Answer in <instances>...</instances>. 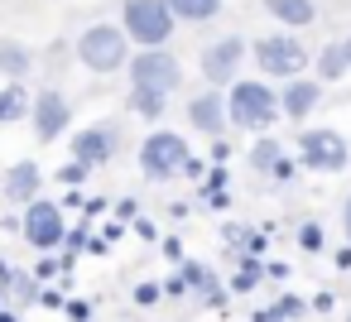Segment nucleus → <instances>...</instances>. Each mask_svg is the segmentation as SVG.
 I'll return each mask as SVG.
<instances>
[{
	"label": "nucleus",
	"mask_w": 351,
	"mask_h": 322,
	"mask_svg": "<svg viewBox=\"0 0 351 322\" xmlns=\"http://www.w3.org/2000/svg\"><path fill=\"white\" fill-rule=\"evenodd\" d=\"M202 193H226V169H221V164H212V169H207V178H202Z\"/></svg>",
	"instance_id": "30"
},
{
	"label": "nucleus",
	"mask_w": 351,
	"mask_h": 322,
	"mask_svg": "<svg viewBox=\"0 0 351 322\" xmlns=\"http://www.w3.org/2000/svg\"><path fill=\"white\" fill-rule=\"evenodd\" d=\"M221 101H226V125L236 130H269L279 121V97L260 77H236Z\"/></svg>",
	"instance_id": "1"
},
{
	"label": "nucleus",
	"mask_w": 351,
	"mask_h": 322,
	"mask_svg": "<svg viewBox=\"0 0 351 322\" xmlns=\"http://www.w3.org/2000/svg\"><path fill=\"white\" fill-rule=\"evenodd\" d=\"M164 255H169L173 264H183V260H188V255H183V240H178V236H169V240H164Z\"/></svg>",
	"instance_id": "35"
},
{
	"label": "nucleus",
	"mask_w": 351,
	"mask_h": 322,
	"mask_svg": "<svg viewBox=\"0 0 351 322\" xmlns=\"http://www.w3.org/2000/svg\"><path fill=\"white\" fill-rule=\"evenodd\" d=\"M173 15L164 0H125V15H121V34L135 39L140 49H169L173 39Z\"/></svg>",
	"instance_id": "3"
},
{
	"label": "nucleus",
	"mask_w": 351,
	"mask_h": 322,
	"mask_svg": "<svg viewBox=\"0 0 351 322\" xmlns=\"http://www.w3.org/2000/svg\"><path fill=\"white\" fill-rule=\"evenodd\" d=\"M130 111H135L140 121H159V116L169 111V97L154 92V87H130Z\"/></svg>",
	"instance_id": "21"
},
{
	"label": "nucleus",
	"mask_w": 351,
	"mask_h": 322,
	"mask_svg": "<svg viewBox=\"0 0 351 322\" xmlns=\"http://www.w3.org/2000/svg\"><path fill=\"white\" fill-rule=\"evenodd\" d=\"M245 250H250V255L260 260V255H265V236H260V231H250V240H245Z\"/></svg>",
	"instance_id": "41"
},
{
	"label": "nucleus",
	"mask_w": 351,
	"mask_h": 322,
	"mask_svg": "<svg viewBox=\"0 0 351 322\" xmlns=\"http://www.w3.org/2000/svg\"><path fill=\"white\" fill-rule=\"evenodd\" d=\"M260 279H265V264H260L255 255H245V260H241V269L231 274V293H255V288H260Z\"/></svg>",
	"instance_id": "23"
},
{
	"label": "nucleus",
	"mask_w": 351,
	"mask_h": 322,
	"mask_svg": "<svg viewBox=\"0 0 351 322\" xmlns=\"http://www.w3.org/2000/svg\"><path fill=\"white\" fill-rule=\"evenodd\" d=\"M346 322H351V317H346Z\"/></svg>",
	"instance_id": "48"
},
{
	"label": "nucleus",
	"mask_w": 351,
	"mask_h": 322,
	"mask_svg": "<svg viewBox=\"0 0 351 322\" xmlns=\"http://www.w3.org/2000/svg\"><path fill=\"white\" fill-rule=\"evenodd\" d=\"M87 173H92V169H82V164H77V159H68V164H63V169H58V183H63V188H77V183H82V178H87Z\"/></svg>",
	"instance_id": "27"
},
{
	"label": "nucleus",
	"mask_w": 351,
	"mask_h": 322,
	"mask_svg": "<svg viewBox=\"0 0 351 322\" xmlns=\"http://www.w3.org/2000/svg\"><path fill=\"white\" fill-rule=\"evenodd\" d=\"M188 125L193 130H202L207 140H221L231 125H226V101H221V92H197L193 101H188Z\"/></svg>",
	"instance_id": "12"
},
{
	"label": "nucleus",
	"mask_w": 351,
	"mask_h": 322,
	"mask_svg": "<svg viewBox=\"0 0 351 322\" xmlns=\"http://www.w3.org/2000/svg\"><path fill=\"white\" fill-rule=\"evenodd\" d=\"M178 82H183V63H178V53H169V49H145V53H135L130 58V87H154V92H178Z\"/></svg>",
	"instance_id": "8"
},
{
	"label": "nucleus",
	"mask_w": 351,
	"mask_h": 322,
	"mask_svg": "<svg viewBox=\"0 0 351 322\" xmlns=\"http://www.w3.org/2000/svg\"><path fill=\"white\" fill-rule=\"evenodd\" d=\"M15 303H39V284H34V274H20V269H10V279L0 284Z\"/></svg>",
	"instance_id": "25"
},
{
	"label": "nucleus",
	"mask_w": 351,
	"mask_h": 322,
	"mask_svg": "<svg viewBox=\"0 0 351 322\" xmlns=\"http://www.w3.org/2000/svg\"><path fill=\"white\" fill-rule=\"evenodd\" d=\"M29 73H34V53L25 44H15V39H5V44H0V77H5V82H25Z\"/></svg>",
	"instance_id": "17"
},
{
	"label": "nucleus",
	"mask_w": 351,
	"mask_h": 322,
	"mask_svg": "<svg viewBox=\"0 0 351 322\" xmlns=\"http://www.w3.org/2000/svg\"><path fill=\"white\" fill-rule=\"evenodd\" d=\"M274 97H279V116H289V121H308L313 106L322 101V87H317L313 77H293V82H284V92H274Z\"/></svg>",
	"instance_id": "13"
},
{
	"label": "nucleus",
	"mask_w": 351,
	"mask_h": 322,
	"mask_svg": "<svg viewBox=\"0 0 351 322\" xmlns=\"http://www.w3.org/2000/svg\"><path fill=\"white\" fill-rule=\"evenodd\" d=\"M279 159H284V145H279L274 135H260V140L250 145V154H245V164H250L255 173H269Z\"/></svg>",
	"instance_id": "22"
},
{
	"label": "nucleus",
	"mask_w": 351,
	"mask_h": 322,
	"mask_svg": "<svg viewBox=\"0 0 351 322\" xmlns=\"http://www.w3.org/2000/svg\"><path fill=\"white\" fill-rule=\"evenodd\" d=\"M250 58L260 63L265 77H279V82H293L308 68V49L293 34H265V39H255V53Z\"/></svg>",
	"instance_id": "5"
},
{
	"label": "nucleus",
	"mask_w": 351,
	"mask_h": 322,
	"mask_svg": "<svg viewBox=\"0 0 351 322\" xmlns=\"http://www.w3.org/2000/svg\"><path fill=\"white\" fill-rule=\"evenodd\" d=\"M221 236L236 245V240H250V226H241V221H226V231H221Z\"/></svg>",
	"instance_id": "34"
},
{
	"label": "nucleus",
	"mask_w": 351,
	"mask_h": 322,
	"mask_svg": "<svg viewBox=\"0 0 351 322\" xmlns=\"http://www.w3.org/2000/svg\"><path fill=\"white\" fill-rule=\"evenodd\" d=\"M29 121H34V140L39 145H53L63 140V130L73 125V101L58 92V87H44L29 97Z\"/></svg>",
	"instance_id": "9"
},
{
	"label": "nucleus",
	"mask_w": 351,
	"mask_h": 322,
	"mask_svg": "<svg viewBox=\"0 0 351 322\" xmlns=\"http://www.w3.org/2000/svg\"><path fill=\"white\" fill-rule=\"evenodd\" d=\"M39 188H44V169H39L34 159H20V164L5 173V197H10V202H34Z\"/></svg>",
	"instance_id": "15"
},
{
	"label": "nucleus",
	"mask_w": 351,
	"mask_h": 322,
	"mask_svg": "<svg viewBox=\"0 0 351 322\" xmlns=\"http://www.w3.org/2000/svg\"><path fill=\"white\" fill-rule=\"evenodd\" d=\"M241 63H245V39H236V34H226V39H217V44H207V53H202V77L212 82V87H231L236 82V73H241Z\"/></svg>",
	"instance_id": "11"
},
{
	"label": "nucleus",
	"mask_w": 351,
	"mask_h": 322,
	"mask_svg": "<svg viewBox=\"0 0 351 322\" xmlns=\"http://www.w3.org/2000/svg\"><path fill=\"white\" fill-rule=\"evenodd\" d=\"M313 68H317V87L322 82H341L351 68H346V53H341V44H322L317 49V58H313Z\"/></svg>",
	"instance_id": "19"
},
{
	"label": "nucleus",
	"mask_w": 351,
	"mask_h": 322,
	"mask_svg": "<svg viewBox=\"0 0 351 322\" xmlns=\"http://www.w3.org/2000/svg\"><path fill=\"white\" fill-rule=\"evenodd\" d=\"M341 53H346V68H351V34L341 39Z\"/></svg>",
	"instance_id": "47"
},
{
	"label": "nucleus",
	"mask_w": 351,
	"mask_h": 322,
	"mask_svg": "<svg viewBox=\"0 0 351 322\" xmlns=\"http://www.w3.org/2000/svg\"><path fill=\"white\" fill-rule=\"evenodd\" d=\"M337 269H351V245H341V250H337Z\"/></svg>",
	"instance_id": "43"
},
{
	"label": "nucleus",
	"mask_w": 351,
	"mask_h": 322,
	"mask_svg": "<svg viewBox=\"0 0 351 322\" xmlns=\"http://www.w3.org/2000/svg\"><path fill=\"white\" fill-rule=\"evenodd\" d=\"M183 164H188V140H183L178 130H154V135H145V145H140V173H145L149 183L178 178Z\"/></svg>",
	"instance_id": "4"
},
{
	"label": "nucleus",
	"mask_w": 351,
	"mask_h": 322,
	"mask_svg": "<svg viewBox=\"0 0 351 322\" xmlns=\"http://www.w3.org/2000/svg\"><path fill=\"white\" fill-rule=\"evenodd\" d=\"M265 15H274L284 29H308L317 20V0H265Z\"/></svg>",
	"instance_id": "16"
},
{
	"label": "nucleus",
	"mask_w": 351,
	"mask_h": 322,
	"mask_svg": "<svg viewBox=\"0 0 351 322\" xmlns=\"http://www.w3.org/2000/svg\"><path fill=\"white\" fill-rule=\"evenodd\" d=\"M322 245H327V231H322V221H303L298 226V250H308V255H322Z\"/></svg>",
	"instance_id": "26"
},
{
	"label": "nucleus",
	"mask_w": 351,
	"mask_h": 322,
	"mask_svg": "<svg viewBox=\"0 0 351 322\" xmlns=\"http://www.w3.org/2000/svg\"><path fill=\"white\" fill-rule=\"evenodd\" d=\"M39 303H44V308H63V303H68V298H63V293H58V288H39Z\"/></svg>",
	"instance_id": "36"
},
{
	"label": "nucleus",
	"mask_w": 351,
	"mask_h": 322,
	"mask_svg": "<svg viewBox=\"0 0 351 322\" xmlns=\"http://www.w3.org/2000/svg\"><path fill=\"white\" fill-rule=\"evenodd\" d=\"M178 279L188 284V293H202L207 308H221V303H226V288H221V279L212 274V264H202V260H183V264H178Z\"/></svg>",
	"instance_id": "14"
},
{
	"label": "nucleus",
	"mask_w": 351,
	"mask_h": 322,
	"mask_svg": "<svg viewBox=\"0 0 351 322\" xmlns=\"http://www.w3.org/2000/svg\"><path fill=\"white\" fill-rule=\"evenodd\" d=\"M0 322H20V312H10V308H0Z\"/></svg>",
	"instance_id": "45"
},
{
	"label": "nucleus",
	"mask_w": 351,
	"mask_h": 322,
	"mask_svg": "<svg viewBox=\"0 0 351 322\" xmlns=\"http://www.w3.org/2000/svg\"><path fill=\"white\" fill-rule=\"evenodd\" d=\"M173 20H188V25H202V20H217L221 15V0H164Z\"/></svg>",
	"instance_id": "20"
},
{
	"label": "nucleus",
	"mask_w": 351,
	"mask_h": 322,
	"mask_svg": "<svg viewBox=\"0 0 351 322\" xmlns=\"http://www.w3.org/2000/svg\"><path fill=\"white\" fill-rule=\"evenodd\" d=\"M135 207H140V202L125 197V202H116V216H121V221H135Z\"/></svg>",
	"instance_id": "39"
},
{
	"label": "nucleus",
	"mask_w": 351,
	"mask_h": 322,
	"mask_svg": "<svg viewBox=\"0 0 351 322\" xmlns=\"http://www.w3.org/2000/svg\"><path fill=\"white\" fill-rule=\"evenodd\" d=\"M250 322H274V317H269V308H260V312H255Z\"/></svg>",
	"instance_id": "46"
},
{
	"label": "nucleus",
	"mask_w": 351,
	"mask_h": 322,
	"mask_svg": "<svg viewBox=\"0 0 351 322\" xmlns=\"http://www.w3.org/2000/svg\"><path fill=\"white\" fill-rule=\"evenodd\" d=\"M159 298H164V293H159V284H154V279H145V284H135V303H140V308H154Z\"/></svg>",
	"instance_id": "28"
},
{
	"label": "nucleus",
	"mask_w": 351,
	"mask_h": 322,
	"mask_svg": "<svg viewBox=\"0 0 351 322\" xmlns=\"http://www.w3.org/2000/svg\"><path fill=\"white\" fill-rule=\"evenodd\" d=\"M202 197H207V207H212V212H221V207H231V197H226V193H202Z\"/></svg>",
	"instance_id": "40"
},
{
	"label": "nucleus",
	"mask_w": 351,
	"mask_h": 322,
	"mask_svg": "<svg viewBox=\"0 0 351 322\" xmlns=\"http://www.w3.org/2000/svg\"><path fill=\"white\" fill-rule=\"evenodd\" d=\"M269 317H274V322H303V317H308V298H298V293H279V298L269 303Z\"/></svg>",
	"instance_id": "24"
},
{
	"label": "nucleus",
	"mask_w": 351,
	"mask_h": 322,
	"mask_svg": "<svg viewBox=\"0 0 351 322\" xmlns=\"http://www.w3.org/2000/svg\"><path fill=\"white\" fill-rule=\"evenodd\" d=\"M106 207H111V202H106V197H92V202H82V212H87V221H92V216H101V212H106Z\"/></svg>",
	"instance_id": "38"
},
{
	"label": "nucleus",
	"mask_w": 351,
	"mask_h": 322,
	"mask_svg": "<svg viewBox=\"0 0 351 322\" xmlns=\"http://www.w3.org/2000/svg\"><path fill=\"white\" fill-rule=\"evenodd\" d=\"M308 308H313V312H332V293H317Z\"/></svg>",
	"instance_id": "42"
},
{
	"label": "nucleus",
	"mask_w": 351,
	"mask_h": 322,
	"mask_svg": "<svg viewBox=\"0 0 351 322\" xmlns=\"http://www.w3.org/2000/svg\"><path fill=\"white\" fill-rule=\"evenodd\" d=\"M20 231H25V240H29L39 255H53V250L63 245V236H68L63 207H58V202H49V197L25 202V221H20Z\"/></svg>",
	"instance_id": "7"
},
{
	"label": "nucleus",
	"mask_w": 351,
	"mask_h": 322,
	"mask_svg": "<svg viewBox=\"0 0 351 322\" xmlns=\"http://www.w3.org/2000/svg\"><path fill=\"white\" fill-rule=\"evenodd\" d=\"M53 274H63V260H53V255H44V260L34 264V284H44V279H53Z\"/></svg>",
	"instance_id": "31"
},
{
	"label": "nucleus",
	"mask_w": 351,
	"mask_h": 322,
	"mask_svg": "<svg viewBox=\"0 0 351 322\" xmlns=\"http://www.w3.org/2000/svg\"><path fill=\"white\" fill-rule=\"evenodd\" d=\"M269 178H274V183H293V178H298V164H293V159L284 154V159H279V164L269 169Z\"/></svg>",
	"instance_id": "29"
},
{
	"label": "nucleus",
	"mask_w": 351,
	"mask_h": 322,
	"mask_svg": "<svg viewBox=\"0 0 351 322\" xmlns=\"http://www.w3.org/2000/svg\"><path fill=\"white\" fill-rule=\"evenodd\" d=\"M63 312H68V322H87V317H92V303H87V298H68Z\"/></svg>",
	"instance_id": "32"
},
{
	"label": "nucleus",
	"mask_w": 351,
	"mask_h": 322,
	"mask_svg": "<svg viewBox=\"0 0 351 322\" xmlns=\"http://www.w3.org/2000/svg\"><path fill=\"white\" fill-rule=\"evenodd\" d=\"M341 226H346V245H351V197H346V207H341Z\"/></svg>",
	"instance_id": "44"
},
{
	"label": "nucleus",
	"mask_w": 351,
	"mask_h": 322,
	"mask_svg": "<svg viewBox=\"0 0 351 322\" xmlns=\"http://www.w3.org/2000/svg\"><path fill=\"white\" fill-rule=\"evenodd\" d=\"M116 149H121V130H116L111 121H97V125H87V130L73 135V159H77L82 169H101V164H111Z\"/></svg>",
	"instance_id": "10"
},
{
	"label": "nucleus",
	"mask_w": 351,
	"mask_h": 322,
	"mask_svg": "<svg viewBox=\"0 0 351 322\" xmlns=\"http://www.w3.org/2000/svg\"><path fill=\"white\" fill-rule=\"evenodd\" d=\"M77 63H82L87 73H97V77L121 73V68L130 63V39L121 34V25H92V29H82V39H77Z\"/></svg>",
	"instance_id": "2"
},
{
	"label": "nucleus",
	"mask_w": 351,
	"mask_h": 322,
	"mask_svg": "<svg viewBox=\"0 0 351 322\" xmlns=\"http://www.w3.org/2000/svg\"><path fill=\"white\" fill-rule=\"evenodd\" d=\"M29 116V87L25 82H5L0 87V125H15Z\"/></svg>",
	"instance_id": "18"
},
{
	"label": "nucleus",
	"mask_w": 351,
	"mask_h": 322,
	"mask_svg": "<svg viewBox=\"0 0 351 322\" xmlns=\"http://www.w3.org/2000/svg\"><path fill=\"white\" fill-rule=\"evenodd\" d=\"M159 293H164V298H183V293H188V284H183L178 274H169V279L159 284Z\"/></svg>",
	"instance_id": "33"
},
{
	"label": "nucleus",
	"mask_w": 351,
	"mask_h": 322,
	"mask_svg": "<svg viewBox=\"0 0 351 322\" xmlns=\"http://www.w3.org/2000/svg\"><path fill=\"white\" fill-rule=\"evenodd\" d=\"M298 169H313V173H341L351 164V149L337 130H303L298 135Z\"/></svg>",
	"instance_id": "6"
},
{
	"label": "nucleus",
	"mask_w": 351,
	"mask_h": 322,
	"mask_svg": "<svg viewBox=\"0 0 351 322\" xmlns=\"http://www.w3.org/2000/svg\"><path fill=\"white\" fill-rule=\"evenodd\" d=\"M183 173H188V178H207V164H202V159H193V154H188V164H183Z\"/></svg>",
	"instance_id": "37"
}]
</instances>
